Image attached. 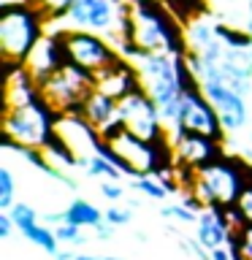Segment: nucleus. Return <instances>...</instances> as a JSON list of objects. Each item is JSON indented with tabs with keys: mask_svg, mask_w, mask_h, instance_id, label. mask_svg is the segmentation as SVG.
Segmentation results:
<instances>
[{
	"mask_svg": "<svg viewBox=\"0 0 252 260\" xmlns=\"http://www.w3.org/2000/svg\"><path fill=\"white\" fill-rule=\"evenodd\" d=\"M133 68L138 73L141 87L149 92V98L158 103L163 114L168 133L179 127V111H182V98L184 89L198 81L187 65L184 52H149V54H136Z\"/></svg>",
	"mask_w": 252,
	"mask_h": 260,
	"instance_id": "obj_1",
	"label": "nucleus"
},
{
	"mask_svg": "<svg viewBox=\"0 0 252 260\" xmlns=\"http://www.w3.org/2000/svg\"><path fill=\"white\" fill-rule=\"evenodd\" d=\"M130 0H76L62 19L46 22V32L60 36L62 30H84L106 38L122 54V60H133L138 54L128 41Z\"/></svg>",
	"mask_w": 252,
	"mask_h": 260,
	"instance_id": "obj_2",
	"label": "nucleus"
},
{
	"mask_svg": "<svg viewBox=\"0 0 252 260\" xmlns=\"http://www.w3.org/2000/svg\"><path fill=\"white\" fill-rule=\"evenodd\" d=\"M249 174L252 171L244 166L241 157H236V154H219L217 160H211L203 168L193 171L187 192H193L201 201L203 209H231L239 201Z\"/></svg>",
	"mask_w": 252,
	"mask_h": 260,
	"instance_id": "obj_3",
	"label": "nucleus"
},
{
	"mask_svg": "<svg viewBox=\"0 0 252 260\" xmlns=\"http://www.w3.org/2000/svg\"><path fill=\"white\" fill-rule=\"evenodd\" d=\"M128 41L138 54L184 52V27L171 19L158 0H130Z\"/></svg>",
	"mask_w": 252,
	"mask_h": 260,
	"instance_id": "obj_4",
	"label": "nucleus"
},
{
	"mask_svg": "<svg viewBox=\"0 0 252 260\" xmlns=\"http://www.w3.org/2000/svg\"><path fill=\"white\" fill-rule=\"evenodd\" d=\"M54 125L57 111L41 95L30 103L3 109V149L46 152L54 141Z\"/></svg>",
	"mask_w": 252,
	"mask_h": 260,
	"instance_id": "obj_5",
	"label": "nucleus"
},
{
	"mask_svg": "<svg viewBox=\"0 0 252 260\" xmlns=\"http://www.w3.org/2000/svg\"><path fill=\"white\" fill-rule=\"evenodd\" d=\"M98 152H103L109 160H114L122 171H125V176H130V179L152 176L163 168L174 166V154H171L168 144L138 138L122 125L109 130V133L103 136V144Z\"/></svg>",
	"mask_w": 252,
	"mask_h": 260,
	"instance_id": "obj_6",
	"label": "nucleus"
},
{
	"mask_svg": "<svg viewBox=\"0 0 252 260\" xmlns=\"http://www.w3.org/2000/svg\"><path fill=\"white\" fill-rule=\"evenodd\" d=\"M46 32V19L33 3L0 6V60L3 65H24L33 46Z\"/></svg>",
	"mask_w": 252,
	"mask_h": 260,
	"instance_id": "obj_7",
	"label": "nucleus"
},
{
	"mask_svg": "<svg viewBox=\"0 0 252 260\" xmlns=\"http://www.w3.org/2000/svg\"><path fill=\"white\" fill-rule=\"evenodd\" d=\"M92 89H95V76L76 68V65H71V62L60 65L52 76L38 84L41 98H44L57 114L81 111V106H84V101L89 98Z\"/></svg>",
	"mask_w": 252,
	"mask_h": 260,
	"instance_id": "obj_8",
	"label": "nucleus"
},
{
	"mask_svg": "<svg viewBox=\"0 0 252 260\" xmlns=\"http://www.w3.org/2000/svg\"><path fill=\"white\" fill-rule=\"evenodd\" d=\"M119 125L138 138L168 144V127L163 122V114L144 87L133 89L119 101Z\"/></svg>",
	"mask_w": 252,
	"mask_h": 260,
	"instance_id": "obj_9",
	"label": "nucleus"
},
{
	"mask_svg": "<svg viewBox=\"0 0 252 260\" xmlns=\"http://www.w3.org/2000/svg\"><path fill=\"white\" fill-rule=\"evenodd\" d=\"M62 41V52H65V62L76 65V68L87 71V73H101L117 60H122V54L114 49L106 38L95 36V32H84V30H62L60 32Z\"/></svg>",
	"mask_w": 252,
	"mask_h": 260,
	"instance_id": "obj_10",
	"label": "nucleus"
},
{
	"mask_svg": "<svg viewBox=\"0 0 252 260\" xmlns=\"http://www.w3.org/2000/svg\"><path fill=\"white\" fill-rule=\"evenodd\" d=\"M176 130H187V133H201V136H209L214 141H225V130H223V122H219L214 106L206 98V92L201 89L198 81H193L190 87L184 89V98H182V111H179V127ZM174 130V133H176Z\"/></svg>",
	"mask_w": 252,
	"mask_h": 260,
	"instance_id": "obj_11",
	"label": "nucleus"
},
{
	"mask_svg": "<svg viewBox=\"0 0 252 260\" xmlns=\"http://www.w3.org/2000/svg\"><path fill=\"white\" fill-rule=\"evenodd\" d=\"M54 138H57V141H60L71 154H76V157H79V166H81V160H87V157H92V154H98V149H101V144H103L101 130H95L92 125H89L81 111L57 114Z\"/></svg>",
	"mask_w": 252,
	"mask_h": 260,
	"instance_id": "obj_12",
	"label": "nucleus"
},
{
	"mask_svg": "<svg viewBox=\"0 0 252 260\" xmlns=\"http://www.w3.org/2000/svg\"><path fill=\"white\" fill-rule=\"evenodd\" d=\"M168 146H171V154H174V162L184 171H198L206 162L217 160L219 154H225L223 141H214V138L201 133H187V130L168 133Z\"/></svg>",
	"mask_w": 252,
	"mask_h": 260,
	"instance_id": "obj_13",
	"label": "nucleus"
},
{
	"mask_svg": "<svg viewBox=\"0 0 252 260\" xmlns=\"http://www.w3.org/2000/svg\"><path fill=\"white\" fill-rule=\"evenodd\" d=\"M201 89L206 92V98L214 106L219 122H223V130L228 136L239 133V130L247 125L249 111H247V95L236 92L233 87L219 84V81H203Z\"/></svg>",
	"mask_w": 252,
	"mask_h": 260,
	"instance_id": "obj_14",
	"label": "nucleus"
},
{
	"mask_svg": "<svg viewBox=\"0 0 252 260\" xmlns=\"http://www.w3.org/2000/svg\"><path fill=\"white\" fill-rule=\"evenodd\" d=\"M60 65H65L62 41H60V36H54V32H44L41 41L33 46V52L27 54V60H24V68H27L30 76L41 84V81L52 76Z\"/></svg>",
	"mask_w": 252,
	"mask_h": 260,
	"instance_id": "obj_15",
	"label": "nucleus"
},
{
	"mask_svg": "<svg viewBox=\"0 0 252 260\" xmlns=\"http://www.w3.org/2000/svg\"><path fill=\"white\" fill-rule=\"evenodd\" d=\"M231 236H233V225L228 219V211L225 209H203L198 219H195V236L193 239L201 244L203 249H217V247H225L231 244Z\"/></svg>",
	"mask_w": 252,
	"mask_h": 260,
	"instance_id": "obj_16",
	"label": "nucleus"
},
{
	"mask_svg": "<svg viewBox=\"0 0 252 260\" xmlns=\"http://www.w3.org/2000/svg\"><path fill=\"white\" fill-rule=\"evenodd\" d=\"M138 87H141V81H138V73H136V68H133L130 60H117L106 71L95 73V89L117 98V101H122V98L130 95Z\"/></svg>",
	"mask_w": 252,
	"mask_h": 260,
	"instance_id": "obj_17",
	"label": "nucleus"
},
{
	"mask_svg": "<svg viewBox=\"0 0 252 260\" xmlns=\"http://www.w3.org/2000/svg\"><path fill=\"white\" fill-rule=\"evenodd\" d=\"M81 114H84V119L95 130H101V136H106L114 127H119V101L101 92V89L89 92V98L81 106Z\"/></svg>",
	"mask_w": 252,
	"mask_h": 260,
	"instance_id": "obj_18",
	"label": "nucleus"
},
{
	"mask_svg": "<svg viewBox=\"0 0 252 260\" xmlns=\"http://www.w3.org/2000/svg\"><path fill=\"white\" fill-rule=\"evenodd\" d=\"M38 81L30 76L24 65H6V84H3V109H14V106L36 101Z\"/></svg>",
	"mask_w": 252,
	"mask_h": 260,
	"instance_id": "obj_19",
	"label": "nucleus"
},
{
	"mask_svg": "<svg viewBox=\"0 0 252 260\" xmlns=\"http://www.w3.org/2000/svg\"><path fill=\"white\" fill-rule=\"evenodd\" d=\"M65 214H68V222L79 225V228H89V231H95V228L106 219V211H101L95 203H89L84 198H73L68 206H65Z\"/></svg>",
	"mask_w": 252,
	"mask_h": 260,
	"instance_id": "obj_20",
	"label": "nucleus"
},
{
	"mask_svg": "<svg viewBox=\"0 0 252 260\" xmlns=\"http://www.w3.org/2000/svg\"><path fill=\"white\" fill-rule=\"evenodd\" d=\"M81 171H87V176H95V179H103V182H122L125 171H122L114 160H109L103 152L92 154V157L81 160Z\"/></svg>",
	"mask_w": 252,
	"mask_h": 260,
	"instance_id": "obj_21",
	"label": "nucleus"
},
{
	"mask_svg": "<svg viewBox=\"0 0 252 260\" xmlns=\"http://www.w3.org/2000/svg\"><path fill=\"white\" fill-rule=\"evenodd\" d=\"M24 239H27L33 247H38V249H44L46 255H57L60 252V239H57V233H54V228L52 225H46V222H38V225H33V228H27V231L22 233Z\"/></svg>",
	"mask_w": 252,
	"mask_h": 260,
	"instance_id": "obj_22",
	"label": "nucleus"
},
{
	"mask_svg": "<svg viewBox=\"0 0 252 260\" xmlns=\"http://www.w3.org/2000/svg\"><path fill=\"white\" fill-rule=\"evenodd\" d=\"M133 187H136L138 192H144L146 198H152V201H166L168 195H171V187L163 182L158 174L141 176V179H133Z\"/></svg>",
	"mask_w": 252,
	"mask_h": 260,
	"instance_id": "obj_23",
	"label": "nucleus"
},
{
	"mask_svg": "<svg viewBox=\"0 0 252 260\" xmlns=\"http://www.w3.org/2000/svg\"><path fill=\"white\" fill-rule=\"evenodd\" d=\"M231 249L236 260H252V222H244L231 236Z\"/></svg>",
	"mask_w": 252,
	"mask_h": 260,
	"instance_id": "obj_24",
	"label": "nucleus"
},
{
	"mask_svg": "<svg viewBox=\"0 0 252 260\" xmlns=\"http://www.w3.org/2000/svg\"><path fill=\"white\" fill-rule=\"evenodd\" d=\"M8 214H11V219H14V225H16V231L19 233H24L27 228H33V225H38L41 222V214L36 209L30 206V203H22V201H16L11 209H8Z\"/></svg>",
	"mask_w": 252,
	"mask_h": 260,
	"instance_id": "obj_25",
	"label": "nucleus"
},
{
	"mask_svg": "<svg viewBox=\"0 0 252 260\" xmlns=\"http://www.w3.org/2000/svg\"><path fill=\"white\" fill-rule=\"evenodd\" d=\"M16 203V179L8 166H0V211H8Z\"/></svg>",
	"mask_w": 252,
	"mask_h": 260,
	"instance_id": "obj_26",
	"label": "nucleus"
},
{
	"mask_svg": "<svg viewBox=\"0 0 252 260\" xmlns=\"http://www.w3.org/2000/svg\"><path fill=\"white\" fill-rule=\"evenodd\" d=\"M30 3L44 14L46 22H57V19H62V16L71 11L76 0H30Z\"/></svg>",
	"mask_w": 252,
	"mask_h": 260,
	"instance_id": "obj_27",
	"label": "nucleus"
},
{
	"mask_svg": "<svg viewBox=\"0 0 252 260\" xmlns=\"http://www.w3.org/2000/svg\"><path fill=\"white\" fill-rule=\"evenodd\" d=\"M81 231H84V228H79V225H73V222H65L60 228H54L57 239H60V244H65V247H81V244H84Z\"/></svg>",
	"mask_w": 252,
	"mask_h": 260,
	"instance_id": "obj_28",
	"label": "nucleus"
},
{
	"mask_svg": "<svg viewBox=\"0 0 252 260\" xmlns=\"http://www.w3.org/2000/svg\"><path fill=\"white\" fill-rule=\"evenodd\" d=\"M163 217L176 219V222H184V225H195V219H198V214L193 209H187L184 203H168V206H163Z\"/></svg>",
	"mask_w": 252,
	"mask_h": 260,
	"instance_id": "obj_29",
	"label": "nucleus"
},
{
	"mask_svg": "<svg viewBox=\"0 0 252 260\" xmlns=\"http://www.w3.org/2000/svg\"><path fill=\"white\" fill-rule=\"evenodd\" d=\"M236 209H239V214H241L244 222H252V174L247 179V184H244L239 201H236Z\"/></svg>",
	"mask_w": 252,
	"mask_h": 260,
	"instance_id": "obj_30",
	"label": "nucleus"
},
{
	"mask_svg": "<svg viewBox=\"0 0 252 260\" xmlns=\"http://www.w3.org/2000/svg\"><path fill=\"white\" fill-rule=\"evenodd\" d=\"M130 219H133V214H130V209H125V206H109L106 209V222H111L114 228L130 225Z\"/></svg>",
	"mask_w": 252,
	"mask_h": 260,
	"instance_id": "obj_31",
	"label": "nucleus"
},
{
	"mask_svg": "<svg viewBox=\"0 0 252 260\" xmlns=\"http://www.w3.org/2000/svg\"><path fill=\"white\" fill-rule=\"evenodd\" d=\"M101 192H103V198L111 201V203H117V201L125 198V190H122L119 182H101Z\"/></svg>",
	"mask_w": 252,
	"mask_h": 260,
	"instance_id": "obj_32",
	"label": "nucleus"
},
{
	"mask_svg": "<svg viewBox=\"0 0 252 260\" xmlns=\"http://www.w3.org/2000/svg\"><path fill=\"white\" fill-rule=\"evenodd\" d=\"M16 231V225H14V219L8 211H0V239H11V233Z\"/></svg>",
	"mask_w": 252,
	"mask_h": 260,
	"instance_id": "obj_33",
	"label": "nucleus"
},
{
	"mask_svg": "<svg viewBox=\"0 0 252 260\" xmlns=\"http://www.w3.org/2000/svg\"><path fill=\"white\" fill-rule=\"evenodd\" d=\"M44 222L52 225V228H60V225L68 222V214H65V209L62 211H52V214H44Z\"/></svg>",
	"mask_w": 252,
	"mask_h": 260,
	"instance_id": "obj_34",
	"label": "nucleus"
},
{
	"mask_svg": "<svg viewBox=\"0 0 252 260\" xmlns=\"http://www.w3.org/2000/svg\"><path fill=\"white\" fill-rule=\"evenodd\" d=\"M95 233H98V241H106V239H111V233H114V225H111V222H106V219H103V222L95 228Z\"/></svg>",
	"mask_w": 252,
	"mask_h": 260,
	"instance_id": "obj_35",
	"label": "nucleus"
},
{
	"mask_svg": "<svg viewBox=\"0 0 252 260\" xmlns=\"http://www.w3.org/2000/svg\"><path fill=\"white\" fill-rule=\"evenodd\" d=\"M54 260H101V257H92V255H73V252H68V249H60L54 255Z\"/></svg>",
	"mask_w": 252,
	"mask_h": 260,
	"instance_id": "obj_36",
	"label": "nucleus"
},
{
	"mask_svg": "<svg viewBox=\"0 0 252 260\" xmlns=\"http://www.w3.org/2000/svg\"><path fill=\"white\" fill-rule=\"evenodd\" d=\"M30 3V0H0V6H24Z\"/></svg>",
	"mask_w": 252,
	"mask_h": 260,
	"instance_id": "obj_37",
	"label": "nucleus"
},
{
	"mask_svg": "<svg viewBox=\"0 0 252 260\" xmlns=\"http://www.w3.org/2000/svg\"><path fill=\"white\" fill-rule=\"evenodd\" d=\"M244 30H247L249 36H252V14H249V19H247V24H244Z\"/></svg>",
	"mask_w": 252,
	"mask_h": 260,
	"instance_id": "obj_38",
	"label": "nucleus"
},
{
	"mask_svg": "<svg viewBox=\"0 0 252 260\" xmlns=\"http://www.w3.org/2000/svg\"><path fill=\"white\" fill-rule=\"evenodd\" d=\"M101 260H125V257H101Z\"/></svg>",
	"mask_w": 252,
	"mask_h": 260,
	"instance_id": "obj_39",
	"label": "nucleus"
},
{
	"mask_svg": "<svg viewBox=\"0 0 252 260\" xmlns=\"http://www.w3.org/2000/svg\"><path fill=\"white\" fill-rule=\"evenodd\" d=\"M214 3H219V0H214Z\"/></svg>",
	"mask_w": 252,
	"mask_h": 260,
	"instance_id": "obj_40",
	"label": "nucleus"
},
{
	"mask_svg": "<svg viewBox=\"0 0 252 260\" xmlns=\"http://www.w3.org/2000/svg\"><path fill=\"white\" fill-rule=\"evenodd\" d=\"M249 141H252V136H249Z\"/></svg>",
	"mask_w": 252,
	"mask_h": 260,
	"instance_id": "obj_41",
	"label": "nucleus"
}]
</instances>
